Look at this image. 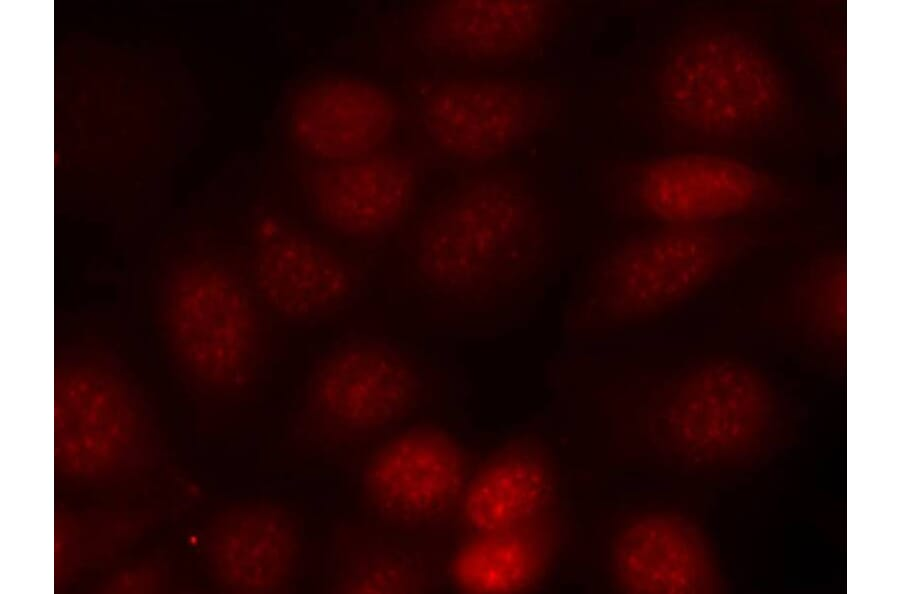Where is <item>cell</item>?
Segmentation results:
<instances>
[{
    "label": "cell",
    "instance_id": "obj_1",
    "mask_svg": "<svg viewBox=\"0 0 900 594\" xmlns=\"http://www.w3.org/2000/svg\"><path fill=\"white\" fill-rule=\"evenodd\" d=\"M651 130L680 150L726 152L786 129L791 83L762 40L717 11L695 13L664 39L642 86Z\"/></svg>",
    "mask_w": 900,
    "mask_h": 594
},
{
    "label": "cell",
    "instance_id": "obj_2",
    "mask_svg": "<svg viewBox=\"0 0 900 594\" xmlns=\"http://www.w3.org/2000/svg\"><path fill=\"white\" fill-rule=\"evenodd\" d=\"M548 245L535 189L522 172L501 168L468 177L439 197L416 223L407 258L426 293L476 303L528 280Z\"/></svg>",
    "mask_w": 900,
    "mask_h": 594
},
{
    "label": "cell",
    "instance_id": "obj_3",
    "mask_svg": "<svg viewBox=\"0 0 900 594\" xmlns=\"http://www.w3.org/2000/svg\"><path fill=\"white\" fill-rule=\"evenodd\" d=\"M768 240L736 221L655 223L620 238L596 260L567 313L588 334L657 317L705 288Z\"/></svg>",
    "mask_w": 900,
    "mask_h": 594
},
{
    "label": "cell",
    "instance_id": "obj_4",
    "mask_svg": "<svg viewBox=\"0 0 900 594\" xmlns=\"http://www.w3.org/2000/svg\"><path fill=\"white\" fill-rule=\"evenodd\" d=\"M160 322L186 384L222 406L245 399L265 361L261 302L249 278L216 255L191 254L168 273Z\"/></svg>",
    "mask_w": 900,
    "mask_h": 594
},
{
    "label": "cell",
    "instance_id": "obj_5",
    "mask_svg": "<svg viewBox=\"0 0 900 594\" xmlns=\"http://www.w3.org/2000/svg\"><path fill=\"white\" fill-rule=\"evenodd\" d=\"M784 406L769 378L727 356L701 359L668 376L650 401L658 443L695 468H738L772 449Z\"/></svg>",
    "mask_w": 900,
    "mask_h": 594
},
{
    "label": "cell",
    "instance_id": "obj_6",
    "mask_svg": "<svg viewBox=\"0 0 900 594\" xmlns=\"http://www.w3.org/2000/svg\"><path fill=\"white\" fill-rule=\"evenodd\" d=\"M164 459L159 426L142 393L116 366L77 358L53 379V460L59 478L92 488L137 481Z\"/></svg>",
    "mask_w": 900,
    "mask_h": 594
},
{
    "label": "cell",
    "instance_id": "obj_7",
    "mask_svg": "<svg viewBox=\"0 0 900 594\" xmlns=\"http://www.w3.org/2000/svg\"><path fill=\"white\" fill-rule=\"evenodd\" d=\"M424 392L418 366L384 340L358 337L314 364L292 416L301 449L333 453L356 447L407 419Z\"/></svg>",
    "mask_w": 900,
    "mask_h": 594
},
{
    "label": "cell",
    "instance_id": "obj_8",
    "mask_svg": "<svg viewBox=\"0 0 900 594\" xmlns=\"http://www.w3.org/2000/svg\"><path fill=\"white\" fill-rule=\"evenodd\" d=\"M615 212L654 223L706 224L779 209L795 193L780 177L732 154L680 150L627 160L604 175Z\"/></svg>",
    "mask_w": 900,
    "mask_h": 594
},
{
    "label": "cell",
    "instance_id": "obj_9",
    "mask_svg": "<svg viewBox=\"0 0 900 594\" xmlns=\"http://www.w3.org/2000/svg\"><path fill=\"white\" fill-rule=\"evenodd\" d=\"M474 468L466 446L434 423L405 427L365 459L359 476L362 502L374 520L398 531L435 537L456 524Z\"/></svg>",
    "mask_w": 900,
    "mask_h": 594
},
{
    "label": "cell",
    "instance_id": "obj_10",
    "mask_svg": "<svg viewBox=\"0 0 900 594\" xmlns=\"http://www.w3.org/2000/svg\"><path fill=\"white\" fill-rule=\"evenodd\" d=\"M561 95L545 83L511 77H446L421 91V128L443 154L486 162L510 153L546 129Z\"/></svg>",
    "mask_w": 900,
    "mask_h": 594
},
{
    "label": "cell",
    "instance_id": "obj_11",
    "mask_svg": "<svg viewBox=\"0 0 900 594\" xmlns=\"http://www.w3.org/2000/svg\"><path fill=\"white\" fill-rule=\"evenodd\" d=\"M249 280L262 305L297 324L321 321L356 295L360 274L337 248L270 209L252 218Z\"/></svg>",
    "mask_w": 900,
    "mask_h": 594
},
{
    "label": "cell",
    "instance_id": "obj_12",
    "mask_svg": "<svg viewBox=\"0 0 900 594\" xmlns=\"http://www.w3.org/2000/svg\"><path fill=\"white\" fill-rule=\"evenodd\" d=\"M200 549L210 582L218 591L287 593L298 574L301 529L296 515L279 502L238 501L208 519Z\"/></svg>",
    "mask_w": 900,
    "mask_h": 594
},
{
    "label": "cell",
    "instance_id": "obj_13",
    "mask_svg": "<svg viewBox=\"0 0 900 594\" xmlns=\"http://www.w3.org/2000/svg\"><path fill=\"white\" fill-rule=\"evenodd\" d=\"M569 4L552 0H438L421 4L410 30L427 52L471 62L527 57L558 31Z\"/></svg>",
    "mask_w": 900,
    "mask_h": 594
},
{
    "label": "cell",
    "instance_id": "obj_14",
    "mask_svg": "<svg viewBox=\"0 0 900 594\" xmlns=\"http://www.w3.org/2000/svg\"><path fill=\"white\" fill-rule=\"evenodd\" d=\"M300 182L320 222L360 242L393 233L409 216L418 193L414 161L385 150L347 161L317 162L302 172Z\"/></svg>",
    "mask_w": 900,
    "mask_h": 594
},
{
    "label": "cell",
    "instance_id": "obj_15",
    "mask_svg": "<svg viewBox=\"0 0 900 594\" xmlns=\"http://www.w3.org/2000/svg\"><path fill=\"white\" fill-rule=\"evenodd\" d=\"M609 562L614 584L627 594H711L725 587L706 532L674 510L627 518L611 539Z\"/></svg>",
    "mask_w": 900,
    "mask_h": 594
},
{
    "label": "cell",
    "instance_id": "obj_16",
    "mask_svg": "<svg viewBox=\"0 0 900 594\" xmlns=\"http://www.w3.org/2000/svg\"><path fill=\"white\" fill-rule=\"evenodd\" d=\"M400 120V107L384 87L353 76H327L303 85L288 109L298 148L322 163L382 150Z\"/></svg>",
    "mask_w": 900,
    "mask_h": 594
},
{
    "label": "cell",
    "instance_id": "obj_17",
    "mask_svg": "<svg viewBox=\"0 0 900 594\" xmlns=\"http://www.w3.org/2000/svg\"><path fill=\"white\" fill-rule=\"evenodd\" d=\"M430 536L407 534L373 518H345L330 530L325 591L338 594L439 592L447 557Z\"/></svg>",
    "mask_w": 900,
    "mask_h": 594
},
{
    "label": "cell",
    "instance_id": "obj_18",
    "mask_svg": "<svg viewBox=\"0 0 900 594\" xmlns=\"http://www.w3.org/2000/svg\"><path fill=\"white\" fill-rule=\"evenodd\" d=\"M565 528L557 503L506 527L462 534L447 555V582L466 594L534 591L558 558Z\"/></svg>",
    "mask_w": 900,
    "mask_h": 594
},
{
    "label": "cell",
    "instance_id": "obj_19",
    "mask_svg": "<svg viewBox=\"0 0 900 594\" xmlns=\"http://www.w3.org/2000/svg\"><path fill=\"white\" fill-rule=\"evenodd\" d=\"M557 495L551 450L537 436L517 435L474 466L455 525L461 534L506 527L556 505Z\"/></svg>",
    "mask_w": 900,
    "mask_h": 594
},
{
    "label": "cell",
    "instance_id": "obj_20",
    "mask_svg": "<svg viewBox=\"0 0 900 594\" xmlns=\"http://www.w3.org/2000/svg\"><path fill=\"white\" fill-rule=\"evenodd\" d=\"M187 497L154 504L122 501L85 508L58 506L54 513L55 591L112 565L165 515L187 505Z\"/></svg>",
    "mask_w": 900,
    "mask_h": 594
},
{
    "label": "cell",
    "instance_id": "obj_21",
    "mask_svg": "<svg viewBox=\"0 0 900 594\" xmlns=\"http://www.w3.org/2000/svg\"><path fill=\"white\" fill-rule=\"evenodd\" d=\"M785 319L803 343L839 364L847 349V257L830 250L813 258L794 279Z\"/></svg>",
    "mask_w": 900,
    "mask_h": 594
},
{
    "label": "cell",
    "instance_id": "obj_22",
    "mask_svg": "<svg viewBox=\"0 0 900 594\" xmlns=\"http://www.w3.org/2000/svg\"><path fill=\"white\" fill-rule=\"evenodd\" d=\"M175 569L163 554H154L112 570L92 589L98 593H164L175 586Z\"/></svg>",
    "mask_w": 900,
    "mask_h": 594
}]
</instances>
